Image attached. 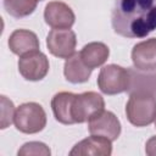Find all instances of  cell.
I'll return each mask as SVG.
<instances>
[{
	"label": "cell",
	"mask_w": 156,
	"mask_h": 156,
	"mask_svg": "<svg viewBox=\"0 0 156 156\" xmlns=\"http://www.w3.org/2000/svg\"><path fill=\"white\" fill-rule=\"evenodd\" d=\"M111 22L118 35L144 38L156 29V0H117Z\"/></svg>",
	"instance_id": "6da1fadb"
},
{
	"label": "cell",
	"mask_w": 156,
	"mask_h": 156,
	"mask_svg": "<svg viewBox=\"0 0 156 156\" xmlns=\"http://www.w3.org/2000/svg\"><path fill=\"white\" fill-rule=\"evenodd\" d=\"M126 115L135 127L150 126L156 118V96L144 91L130 93L126 105Z\"/></svg>",
	"instance_id": "7a4b0ae2"
},
{
	"label": "cell",
	"mask_w": 156,
	"mask_h": 156,
	"mask_svg": "<svg viewBox=\"0 0 156 156\" xmlns=\"http://www.w3.org/2000/svg\"><path fill=\"white\" fill-rule=\"evenodd\" d=\"M13 123L17 130L24 134H35L46 126V113L37 102H24L16 108Z\"/></svg>",
	"instance_id": "3957f363"
},
{
	"label": "cell",
	"mask_w": 156,
	"mask_h": 156,
	"mask_svg": "<svg viewBox=\"0 0 156 156\" xmlns=\"http://www.w3.org/2000/svg\"><path fill=\"white\" fill-rule=\"evenodd\" d=\"M96 83L100 91L106 95H116L128 91L130 87L129 69L115 63L106 65L100 69Z\"/></svg>",
	"instance_id": "277c9868"
},
{
	"label": "cell",
	"mask_w": 156,
	"mask_h": 156,
	"mask_svg": "<svg viewBox=\"0 0 156 156\" xmlns=\"http://www.w3.org/2000/svg\"><path fill=\"white\" fill-rule=\"evenodd\" d=\"M105 110L104 98L95 91L76 94L72 104V118L74 123L88 122L93 116Z\"/></svg>",
	"instance_id": "5b68a950"
},
{
	"label": "cell",
	"mask_w": 156,
	"mask_h": 156,
	"mask_svg": "<svg viewBox=\"0 0 156 156\" xmlns=\"http://www.w3.org/2000/svg\"><path fill=\"white\" fill-rule=\"evenodd\" d=\"M50 65L46 55L39 50L24 54L18 60L20 74L30 82H38L46 77Z\"/></svg>",
	"instance_id": "8992f818"
},
{
	"label": "cell",
	"mask_w": 156,
	"mask_h": 156,
	"mask_svg": "<svg viewBox=\"0 0 156 156\" xmlns=\"http://www.w3.org/2000/svg\"><path fill=\"white\" fill-rule=\"evenodd\" d=\"M77 37L72 29H51L46 37V46L51 55L68 58L74 54Z\"/></svg>",
	"instance_id": "52a82bcc"
},
{
	"label": "cell",
	"mask_w": 156,
	"mask_h": 156,
	"mask_svg": "<svg viewBox=\"0 0 156 156\" xmlns=\"http://www.w3.org/2000/svg\"><path fill=\"white\" fill-rule=\"evenodd\" d=\"M88 129L93 135H101L115 141L118 139L122 128L119 119L113 112L102 110L88 121Z\"/></svg>",
	"instance_id": "ba28073f"
},
{
	"label": "cell",
	"mask_w": 156,
	"mask_h": 156,
	"mask_svg": "<svg viewBox=\"0 0 156 156\" xmlns=\"http://www.w3.org/2000/svg\"><path fill=\"white\" fill-rule=\"evenodd\" d=\"M44 20L52 29H71L76 16L73 10L62 1H50L44 10Z\"/></svg>",
	"instance_id": "9c48e42d"
},
{
	"label": "cell",
	"mask_w": 156,
	"mask_h": 156,
	"mask_svg": "<svg viewBox=\"0 0 156 156\" xmlns=\"http://www.w3.org/2000/svg\"><path fill=\"white\" fill-rule=\"evenodd\" d=\"M132 62L138 71H156V38H150L135 44L132 50Z\"/></svg>",
	"instance_id": "30bf717a"
},
{
	"label": "cell",
	"mask_w": 156,
	"mask_h": 156,
	"mask_svg": "<svg viewBox=\"0 0 156 156\" xmlns=\"http://www.w3.org/2000/svg\"><path fill=\"white\" fill-rule=\"evenodd\" d=\"M112 154V141L101 135H90L77 143L69 151L71 156H110Z\"/></svg>",
	"instance_id": "8fae6325"
},
{
	"label": "cell",
	"mask_w": 156,
	"mask_h": 156,
	"mask_svg": "<svg viewBox=\"0 0 156 156\" xmlns=\"http://www.w3.org/2000/svg\"><path fill=\"white\" fill-rule=\"evenodd\" d=\"M9 48L10 50L18 56L24 54L39 50L40 43L37 34L28 29H16L9 37Z\"/></svg>",
	"instance_id": "7c38bea8"
},
{
	"label": "cell",
	"mask_w": 156,
	"mask_h": 156,
	"mask_svg": "<svg viewBox=\"0 0 156 156\" xmlns=\"http://www.w3.org/2000/svg\"><path fill=\"white\" fill-rule=\"evenodd\" d=\"M91 72L93 69L83 62L79 52H74L65 61L63 74L65 78L72 84H80L88 82L91 76Z\"/></svg>",
	"instance_id": "4fadbf2b"
},
{
	"label": "cell",
	"mask_w": 156,
	"mask_h": 156,
	"mask_svg": "<svg viewBox=\"0 0 156 156\" xmlns=\"http://www.w3.org/2000/svg\"><path fill=\"white\" fill-rule=\"evenodd\" d=\"M76 94L71 91H60L51 99V110L57 122L62 124H74L72 118V104Z\"/></svg>",
	"instance_id": "5bb4252c"
},
{
	"label": "cell",
	"mask_w": 156,
	"mask_h": 156,
	"mask_svg": "<svg viewBox=\"0 0 156 156\" xmlns=\"http://www.w3.org/2000/svg\"><path fill=\"white\" fill-rule=\"evenodd\" d=\"M79 54L83 62L89 68L94 69L102 66L107 61L110 56V49L106 44L101 41H91L84 45Z\"/></svg>",
	"instance_id": "9a60e30c"
},
{
	"label": "cell",
	"mask_w": 156,
	"mask_h": 156,
	"mask_svg": "<svg viewBox=\"0 0 156 156\" xmlns=\"http://www.w3.org/2000/svg\"><path fill=\"white\" fill-rule=\"evenodd\" d=\"M130 73V87L128 93L144 91L156 96V72H141L136 68H128Z\"/></svg>",
	"instance_id": "2e32d148"
},
{
	"label": "cell",
	"mask_w": 156,
	"mask_h": 156,
	"mask_svg": "<svg viewBox=\"0 0 156 156\" xmlns=\"http://www.w3.org/2000/svg\"><path fill=\"white\" fill-rule=\"evenodd\" d=\"M38 1L39 0H4V9L10 16L22 18L34 12Z\"/></svg>",
	"instance_id": "e0dca14e"
},
{
	"label": "cell",
	"mask_w": 156,
	"mask_h": 156,
	"mask_svg": "<svg viewBox=\"0 0 156 156\" xmlns=\"http://www.w3.org/2000/svg\"><path fill=\"white\" fill-rule=\"evenodd\" d=\"M51 154L49 146L40 141H29L22 145V147L17 151L18 156H49Z\"/></svg>",
	"instance_id": "ac0fdd59"
},
{
	"label": "cell",
	"mask_w": 156,
	"mask_h": 156,
	"mask_svg": "<svg viewBox=\"0 0 156 156\" xmlns=\"http://www.w3.org/2000/svg\"><path fill=\"white\" fill-rule=\"evenodd\" d=\"M15 105L11 100H9L5 95H1V129L7 128L15 118Z\"/></svg>",
	"instance_id": "d6986e66"
},
{
	"label": "cell",
	"mask_w": 156,
	"mask_h": 156,
	"mask_svg": "<svg viewBox=\"0 0 156 156\" xmlns=\"http://www.w3.org/2000/svg\"><path fill=\"white\" fill-rule=\"evenodd\" d=\"M145 152L149 156H156V135L151 136L145 145Z\"/></svg>",
	"instance_id": "ffe728a7"
},
{
	"label": "cell",
	"mask_w": 156,
	"mask_h": 156,
	"mask_svg": "<svg viewBox=\"0 0 156 156\" xmlns=\"http://www.w3.org/2000/svg\"><path fill=\"white\" fill-rule=\"evenodd\" d=\"M155 128H156V118H155Z\"/></svg>",
	"instance_id": "44dd1931"
},
{
	"label": "cell",
	"mask_w": 156,
	"mask_h": 156,
	"mask_svg": "<svg viewBox=\"0 0 156 156\" xmlns=\"http://www.w3.org/2000/svg\"><path fill=\"white\" fill-rule=\"evenodd\" d=\"M39 1H43V0H39Z\"/></svg>",
	"instance_id": "7402d4cb"
}]
</instances>
